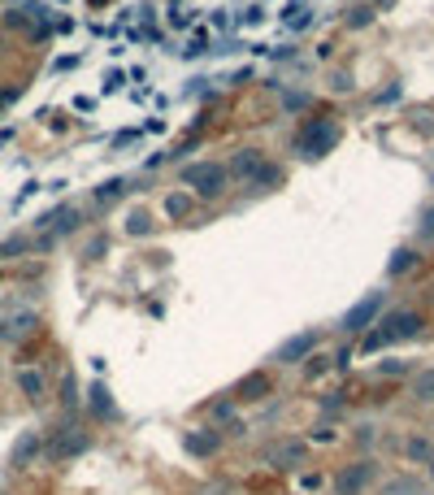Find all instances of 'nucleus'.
<instances>
[{"label": "nucleus", "mask_w": 434, "mask_h": 495, "mask_svg": "<svg viewBox=\"0 0 434 495\" xmlns=\"http://www.w3.org/2000/svg\"><path fill=\"white\" fill-rule=\"evenodd\" d=\"M18 391H22V396H27V400H44L48 396V378H44V370H18Z\"/></svg>", "instance_id": "obj_16"}, {"label": "nucleus", "mask_w": 434, "mask_h": 495, "mask_svg": "<svg viewBox=\"0 0 434 495\" xmlns=\"http://www.w3.org/2000/svg\"><path fill=\"white\" fill-rule=\"evenodd\" d=\"M152 230V218L143 213V208H139V213H131V218H126V234H148Z\"/></svg>", "instance_id": "obj_26"}, {"label": "nucleus", "mask_w": 434, "mask_h": 495, "mask_svg": "<svg viewBox=\"0 0 434 495\" xmlns=\"http://www.w3.org/2000/svg\"><path fill=\"white\" fill-rule=\"evenodd\" d=\"M426 482H430V487H434V460H430V465H426Z\"/></svg>", "instance_id": "obj_37"}, {"label": "nucleus", "mask_w": 434, "mask_h": 495, "mask_svg": "<svg viewBox=\"0 0 434 495\" xmlns=\"http://www.w3.org/2000/svg\"><path fill=\"white\" fill-rule=\"evenodd\" d=\"M61 404H65V408L79 404V387H74V378H65V382H61Z\"/></svg>", "instance_id": "obj_30"}, {"label": "nucleus", "mask_w": 434, "mask_h": 495, "mask_svg": "<svg viewBox=\"0 0 434 495\" xmlns=\"http://www.w3.org/2000/svg\"><path fill=\"white\" fill-rule=\"evenodd\" d=\"M382 495H434V487L421 474H395L382 482Z\"/></svg>", "instance_id": "obj_14"}, {"label": "nucleus", "mask_w": 434, "mask_h": 495, "mask_svg": "<svg viewBox=\"0 0 434 495\" xmlns=\"http://www.w3.org/2000/svg\"><path fill=\"white\" fill-rule=\"evenodd\" d=\"M378 482H382V465L374 456H356L330 474V495H369Z\"/></svg>", "instance_id": "obj_1"}, {"label": "nucleus", "mask_w": 434, "mask_h": 495, "mask_svg": "<svg viewBox=\"0 0 434 495\" xmlns=\"http://www.w3.org/2000/svg\"><path fill=\"white\" fill-rule=\"evenodd\" d=\"M317 348H321V330H300V334H291L287 344L274 352V361L278 365H304L309 356H317Z\"/></svg>", "instance_id": "obj_9"}, {"label": "nucleus", "mask_w": 434, "mask_h": 495, "mask_svg": "<svg viewBox=\"0 0 434 495\" xmlns=\"http://www.w3.org/2000/svg\"><path fill=\"white\" fill-rule=\"evenodd\" d=\"M404 374H413V361L404 356H387L382 365H374V378H404Z\"/></svg>", "instance_id": "obj_20"}, {"label": "nucleus", "mask_w": 434, "mask_h": 495, "mask_svg": "<svg viewBox=\"0 0 434 495\" xmlns=\"http://www.w3.org/2000/svg\"><path fill=\"white\" fill-rule=\"evenodd\" d=\"M382 308H387V296L382 292H369L361 304H352L347 313H343V322H339V330L343 334H365L369 326H378V318H382Z\"/></svg>", "instance_id": "obj_4"}, {"label": "nucleus", "mask_w": 434, "mask_h": 495, "mask_svg": "<svg viewBox=\"0 0 434 495\" xmlns=\"http://www.w3.org/2000/svg\"><path fill=\"white\" fill-rule=\"evenodd\" d=\"M122 83H126V74H122V70H113V74H109V78H105V92H117V87H122Z\"/></svg>", "instance_id": "obj_34"}, {"label": "nucleus", "mask_w": 434, "mask_h": 495, "mask_svg": "<svg viewBox=\"0 0 434 495\" xmlns=\"http://www.w3.org/2000/svg\"><path fill=\"white\" fill-rule=\"evenodd\" d=\"M200 495H239V491H235L231 482H204V487H200Z\"/></svg>", "instance_id": "obj_31"}, {"label": "nucleus", "mask_w": 434, "mask_h": 495, "mask_svg": "<svg viewBox=\"0 0 434 495\" xmlns=\"http://www.w3.org/2000/svg\"><path fill=\"white\" fill-rule=\"evenodd\" d=\"M374 22V9H347V26L356 31V26H369Z\"/></svg>", "instance_id": "obj_29"}, {"label": "nucleus", "mask_w": 434, "mask_h": 495, "mask_svg": "<svg viewBox=\"0 0 434 495\" xmlns=\"http://www.w3.org/2000/svg\"><path fill=\"white\" fill-rule=\"evenodd\" d=\"M187 208H191V200H187L183 192H174V196L165 200V213H170V218H187Z\"/></svg>", "instance_id": "obj_25"}, {"label": "nucleus", "mask_w": 434, "mask_h": 495, "mask_svg": "<svg viewBox=\"0 0 434 495\" xmlns=\"http://www.w3.org/2000/svg\"><path fill=\"white\" fill-rule=\"evenodd\" d=\"M35 326H39V318H35V308H22V313H9L5 322H0V339L5 344H22L27 334H35Z\"/></svg>", "instance_id": "obj_13"}, {"label": "nucleus", "mask_w": 434, "mask_h": 495, "mask_svg": "<svg viewBox=\"0 0 434 495\" xmlns=\"http://www.w3.org/2000/svg\"><path fill=\"white\" fill-rule=\"evenodd\" d=\"M222 443H226V434L217 426H191V430H183V452L196 456V460H213L222 452Z\"/></svg>", "instance_id": "obj_7"}, {"label": "nucleus", "mask_w": 434, "mask_h": 495, "mask_svg": "<svg viewBox=\"0 0 434 495\" xmlns=\"http://www.w3.org/2000/svg\"><path fill=\"white\" fill-rule=\"evenodd\" d=\"M269 391H274V378H269L265 370H257V374L239 378V382L231 387V396H235V404H261Z\"/></svg>", "instance_id": "obj_11"}, {"label": "nucleus", "mask_w": 434, "mask_h": 495, "mask_svg": "<svg viewBox=\"0 0 434 495\" xmlns=\"http://www.w3.org/2000/svg\"><path fill=\"white\" fill-rule=\"evenodd\" d=\"M261 18H265V9H261V5H252V9H248V13H243V18H239V22H252V26H257V22H261Z\"/></svg>", "instance_id": "obj_35"}, {"label": "nucleus", "mask_w": 434, "mask_h": 495, "mask_svg": "<svg viewBox=\"0 0 434 495\" xmlns=\"http://www.w3.org/2000/svg\"><path fill=\"white\" fill-rule=\"evenodd\" d=\"M91 448V434L87 430H79V426H61V430H53V434H48V460H74V456H83Z\"/></svg>", "instance_id": "obj_5"}, {"label": "nucleus", "mask_w": 434, "mask_h": 495, "mask_svg": "<svg viewBox=\"0 0 434 495\" xmlns=\"http://www.w3.org/2000/svg\"><path fill=\"white\" fill-rule=\"evenodd\" d=\"M400 456H404V465H430L434 460V439L430 434H421V430H408L404 434V443H400Z\"/></svg>", "instance_id": "obj_12"}, {"label": "nucleus", "mask_w": 434, "mask_h": 495, "mask_svg": "<svg viewBox=\"0 0 434 495\" xmlns=\"http://www.w3.org/2000/svg\"><path fill=\"white\" fill-rule=\"evenodd\" d=\"M183 182L200 192V200H217L226 192V182H231V170L217 165V161H196V165L183 170Z\"/></svg>", "instance_id": "obj_3"}, {"label": "nucleus", "mask_w": 434, "mask_h": 495, "mask_svg": "<svg viewBox=\"0 0 434 495\" xmlns=\"http://www.w3.org/2000/svg\"><path fill=\"white\" fill-rule=\"evenodd\" d=\"M408 396H413V404H421V408H434V365H426V370H413Z\"/></svg>", "instance_id": "obj_15"}, {"label": "nucleus", "mask_w": 434, "mask_h": 495, "mask_svg": "<svg viewBox=\"0 0 434 495\" xmlns=\"http://www.w3.org/2000/svg\"><path fill=\"white\" fill-rule=\"evenodd\" d=\"M321 408H326V413H339V408H343V391H330V396L321 400Z\"/></svg>", "instance_id": "obj_33"}, {"label": "nucleus", "mask_w": 434, "mask_h": 495, "mask_svg": "<svg viewBox=\"0 0 434 495\" xmlns=\"http://www.w3.org/2000/svg\"><path fill=\"white\" fill-rule=\"evenodd\" d=\"M413 265H417V252H413V248H400V252H391V261H387V274H391V278H404Z\"/></svg>", "instance_id": "obj_21"}, {"label": "nucleus", "mask_w": 434, "mask_h": 495, "mask_svg": "<svg viewBox=\"0 0 434 495\" xmlns=\"http://www.w3.org/2000/svg\"><path fill=\"white\" fill-rule=\"evenodd\" d=\"M44 452H48L44 430H22V434H18V443H13V452H9V469H31Z\"/></svg>", "instance_id": "obj_10"}, {"label": "nucleus", "mask_w": 434, "mask_h": 495, "mask_svg": "<svg viewBox=\"0 0 434 495\" xmlns=\"http://www.w3.org/2000/svg\"><path fill=\"white\" fill-rule=\"evenodd\" d=\"M278 178H283V170H278V165H269V161H265V165H261L257 174H252V182H248V187H261V192H269V187H274V182H278Z\"/></svg>", "instance_id": "obj_23"}, {"label": "nucleus", "mask_w": 434, "mask_h": 495, "mask_svg": "<svg viewBox=\"0 0 434 495\" xmlns=\"http://www.w3.org/2000/svg\"><path fill=\"white\" fill-rule=\"evenodd\" d=\"M339 144V126L335 122H309L300 130V139H295V152L304 156H321L326 148H335Z\"/></svg>", "instance_id": "obj_8"}, {"label": "nucleus", "mask_w": 434, "mask_h": 495, "mask_svg": "<svg viewBox=\"0 0 434 495\" xmlns=\"http://www.w3.org/2000/svg\"><path fill=\"white\" fill-rule=\"evenodd\" d=\"M330 365H335V361H330V356H309V378L326 374V370H330Z\"/></svg>", "instance_id": "obj_32"}, {"label": "nucleus", "mask_w": 434, "mask_h": 495, "mask_svg": "<svg viewBox=\"0 0 434 495\" xmlns=\"http://www.w3.org/2000/svg\"><path fill=\"white\" fill-rule=\"evenodd\" d=\"M426 330V318L417 308H391V313H382L378 318V344L382 348H391V344H408V339H417Z\"/></svg>", "instance_id": "obj_2"}, {"label": "nucleus", "mask_w": 434, "mask_h": 495, "mask_svg": "<svg viewBox=\"0 0 434 495\" xmlns=\"http://www.w3.org/2000/svg\"><path fill=\"white\" fill-rule=\"evenodd\" d=\"M417 239L421 244H434V204L421 213V222H417Z\"/></svg>", "instance_id": "obj_24"}, {"label": "nucleus", "mask_w": 434, "mask_h": 495, "mask_svg": "<svg viewBox=\"0 0 434 495\" xmlns=\"http://www.w3.org/2000/svg\"><path fill=\"white\" fill-rule=\"evenodd\" d=\"M309 448H313L309 439H278L274 448L265 452V460L274 469H283V474H300V469L309 465Z\"/></svg>", "instance_id": "obj_6"}, {"label": "nucleus", "mask_w": 434, "mask_h": 495, "mask_svg": "<svg viewBox=\"0 0 434 495\" xmlns=\"http://www.w3.org/2000/svg\"><path fill=\"white\" fill-rule=\"evenodd\" d=\"M304 104H309V96H300V92H295V96H287V109H304Z\"/></svg>", "instance_id": "obj_36"}, {"label": "nucleus", "mask_w": 434, "mask_h": 495, "mask_svg": "<svg viewBox=\"0 0 434 495\" xmlns=\"http://www.w3.org/2000/svg\"><path fill=\"white\" fill-rule=\"evenodd\" d=\"M309 443H335V426H330V422H317V426L309 430Z\"/></svg>", "instance_id": "obj_28"}, {"label": "nucleus", "mask_w": 434, "mask_h": 495, "mask_svg": "<svg viewBox=\"0 0 434 495\" xmlns=\"http://www.w3.org/2000/svg\"><path fill=\"white\" fill-rule=\"evenodd\" d=\"M87 408L96 413V417H113L117 408H113V396H109V387L105 382H91L87 387Z\"/></svg>", "instance_id": "obj_19"}, {"label": "nucleus", "mask_w": 434, "mask_h": 495, "mask_svg": "<svg viewBox=\"0 0 434 495\" xmlns=\"http://www.w3.org/2000/svg\"><path fill=\"white\" fill-rule=\"evenodd\" d=\"M352 443H356V452H361V456H369L374 443H378V426L374 422H361V426L352 430Z\"/></svg>", "instance_id": "obj_22"}, {"label": "nucleus", "mask_w": 434, "mask_h": 495, "mask_svg": "<svg viewBox=\"0 0 434 495\" xmlns=\"http://www.w3.org/2000/svg\"><path fill=\"white\" fill-rule=\"evenodd\" d=\"M209 413H213V426H217V430H231V426L239 422V404H235L231 391H226L222 400H213V404H209Z\"/></svg>", "instance_id": "obj_17"}, {"label": "nucleus", "mask_w": 434, "mask_h": 495, "mask_svg": "<svg viewBox=\"0 0 434 495\" xmlns=\"http://www.w3.org/2000/svg\"><path fill=\"white\" fill-rule=\"evenodd\" d=\"M261 165H265V156H261L257 148H243V152H239V156H235V161H231V165H226V170H231V174H239V178H248V182H252V174H257Z\"/></svg>", "instance_id": "obj_18"}, {"label": "nucleus", "mask_w": 434, "mask_h": 495, "mask_svg": "<svg viewBox=\"0 0 434 495\" xmlns=\"http://www.w3.org/2000/svg\"><path fill=\"white\" fill-rule=\"evenodd\" d=\"M122 192H126V178H113V182H105V187L96 192V200H100V204H109V200H117Z\"/></svg>", "instance_id": "obj_27"}]
</instances>
